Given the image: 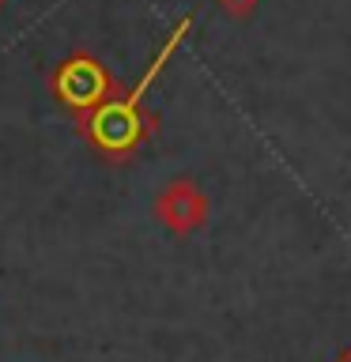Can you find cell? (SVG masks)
<instances>
[{"instance_id":"obj_2","label":"cell","mask_w":351,"mask_h":362,"mask_svg":"<svg viewBox=\"0 0 351 362\" xmlns=\"http://www.w3.org/2000/svg\"><path fill=\"white\" fill-rule=\"evenodd\" d=\"M336 362H351V351H347V355H340V358H336Z\"/></svg>"},{"instance_id":"obj_1","label":"cell","mask_w":351,"mask_h":362,"mask_svg":"<svg viewBox=\"0 0 351 362\" xmlns=\"http://www.w3.org/2000/svg\"><path fill=\"white\" fill-rule=\"evenodd\" d=\"M155 211L174 234H192L208 219V197L197 181H170L166 192L155 200Z\"/></svg>"}]
</instances>
